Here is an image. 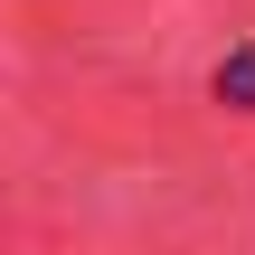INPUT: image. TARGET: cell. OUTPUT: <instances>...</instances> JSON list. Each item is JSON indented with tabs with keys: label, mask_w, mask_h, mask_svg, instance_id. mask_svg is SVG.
<instances>
[{
	"label": "cell",
	"mask_w": 255,
	"mask_h": 255,
	"mask_svg": "<svg viewBox=\"0 0 255 255\" xmlns=\"http://www.w3.org/2000/svg\"><path fill=\"white\" fill-rule=\"evenodd\" d=\"M218 104H237V114H255V47H237V57L218 66Z\"/></svg>",
	"instance_id": "1"
}]
</instances>
